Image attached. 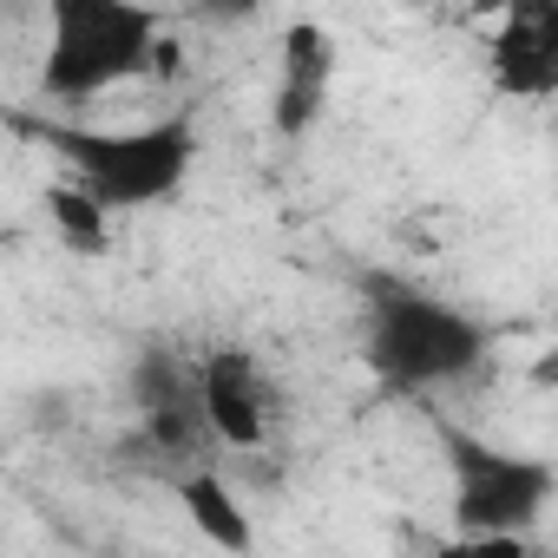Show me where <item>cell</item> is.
<instances>
[{"label":"cell","mask_w":558,"mask_h":558,"mask_svg":"<svg viewBox=\"0 0 558 558\" xmlns=\"http://www.w3.org/2000/svg\"><path fill=\"white\" fill-rule=\"evenodd\" d=\"M204 14H217V21H243V14H256V0H204Z\"/></svg>","instance_id":"11"},{"label":"cell","mask_w":558,"mask_h":558,"mask_svg":"<svg viewBox=\"0 0 558 558\" xmlns=\"http://www.w3.org/2000/svg\"><path fill=\"white\" fill-rule=\"evenodd\" d=\"M178 506L191 512V525H197L217 551H250V545H256V525H250V512H243V499L230 493L223 473L184 466V473H178Z\"/></svg>","instance_id":"8"},{"label":"cell","mask_w":558,"mask_h":558,"mask_svg":"<svg viewBox=\"0 0 558 558\" xmlns=\"http://www.w3.org/2000/svg\"><path fill=\"white\" fill-rule=\"evenodd\" d=\"M460 8H466L473 21H499V14H506V0H460Z\"/></svg>","instance_id":"12"},{"label":"cell","mask_w":558,"mask_h":558,"mask_svg":"<svg viewBox=\"0 0 558 558\" xmlns=\"http://www.w3.org/2000/svg\"><path fill=\"white\" fill-rule=\"evenodd\" d=\"M447 473H453V519L466 538H486V532H532L558 493V473L551 460H532V453H506L480 434H460L447 427Z\"/></svg>","instance_id":"4"},{"label":"cell","mask_w":558,"mask_h":558,"mask_svg":"<svg viewBox=\"0 0 558 558\" xmlns=\"http://www.w3.org/2000/svg\"><path fill=\"white\" fill-rule=\"evenodd\" d=\"M165 14L151 0H47V53L40 93L60 106H86L125 80L158 66Z\"/></svg>","instance_id":"2"},{"label":"cell","mask_w":558,"mask_h":558,"mask_svg":"<svg viewBox=\"0 0 558 558\" xmlns=\"http://www.w3.org/2000/svg\"><path fill=\"white\" fill-rule=\"evenodd\" d=\"M197 388V362L171 355V349H145L138 368H132V401L138 408H158V401H178Z\"/></svg>","instance_id":"10"},{"label":"cell","mask_w":558,"mask_h":558,"mask_svg":"<svg viewBox=\"0 0 558 558\" xmlns=\"http://www.w3.org/2000/svg\"><path fill=\"white\" fill-rule=\"evenodd\" d=\"M197 408H204L210 440H223V447H236V453H256V447L269 440V408H276V395H269L256 355L236 349V342H223V349H210V355L197 362Z\"/></svg>","instance_id":"5"},{"label":"cell","mask_w":558,"mask_h":558,"mask_svg":"<svg viewBox=\"0 0 558 558\" xmlns=\"http://www.w3.org/2000/svg\"><path fill=\"white\" fill-rule=\"evenodd\" d=\"M329 86H336V40H329V27H316V21L283 27V66H276V99H269L276 138H303L323 119Z\"/></svg>","instance_id":"6"},{"label":"cell","mask_w":558,"mask_h":558,"mask_svg":"<svg viewBox=\"0 0 558 558\" xmlns=\"http://www.w3.org/2000/svg\"><path fill=\"white\" fill-rule=\"evenodd\" d=\"M493 329L447 296H427L395 276H368V368L395 395L460 381L486 362Z\"/></svg>","instance_id":"1"},{"label":"cell","mask_w":558,"mask_h":558,"mask_svg":"<svg viewBox=\"0 0 558 558\" xmlns=\"http://www.w3.org/2000/svg\"><path fill=\"white\" fill-rule=\"evenodd\" d=\"M493 86L512 99H545L558 86V14H499V34H486Z\"/></svg>","instance_id":"7"},{"label":"cell","mask_w":558,"mask_h":558,"mask_svg":"<svg viewBox=\"0 0 558 558\" xmlns=\"http://www.w3.org/2000/svg\"><path fill=\"white\" fill-rule=\"evenodd\" d=\"M34 138H47L106 210H151V204L178 197L191 165H197L191 112H165V119H145V125H125V132L40 125Z\"/></svg>","instance_id":"3"},{"label":"cell","mask_w":558,"mask_h":558,"mask_svg":"<svg viewBox=\"0 0 558 558\" xmlns=\"http://www.w3.org/2000/svg\"><path fill=\"white\" fill-rule=\"evenodd\" d=\"M47 217H53V230H60V243L73 256H112V210L80 178H53L47 184Z\"/></svg>","instance_id":"9"}]
</instances>
